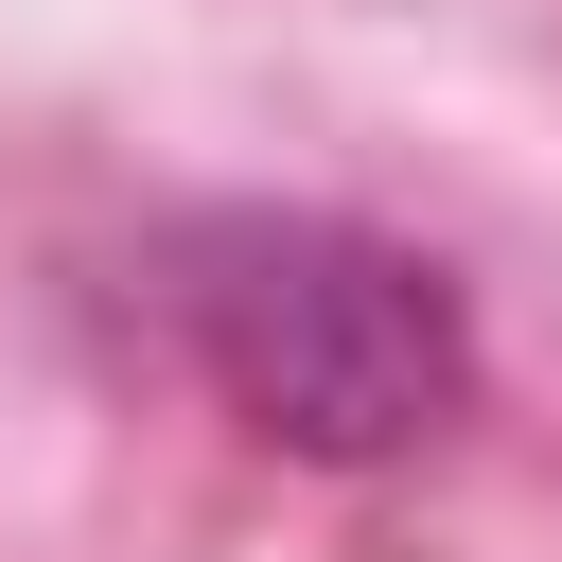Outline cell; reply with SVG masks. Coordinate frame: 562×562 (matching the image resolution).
Returning <instances> with one entry per match:
<instances>
[{
	"instance_id": "obj_1",
	"label": "cell",
	"mask_w": 562,
	"mask_h": 562,
	"mask_svg": "<svg viewBox=\"0 0 562 562\" xmlns=\"http://www.w3.org/2000/svg\"><path fill=\"white\" fill-rule=\"evenodd\" d=\"M158 316L211 369V404L316 474L422 457L474 404V316L422 246L351 228V211H193L158 246Z\"/></svg>"
}]
</instances>
